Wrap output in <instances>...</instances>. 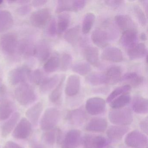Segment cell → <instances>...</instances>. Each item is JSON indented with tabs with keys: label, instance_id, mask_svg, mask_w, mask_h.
<instances>
[{
	"label": "cell",
	"instance_id": "cell-1",
	"mask_svg": "<svg viewBox=\"0 0 148 148\" xmlns=\"http://www.w3.org/2000/svg\"><path fill=\"white\" fill-rule=\"evenodd\" d=\"M18 41L17 35L13 33L5 34L0 37L1 50L10 59L16 60L19 58L18 52Z\"/></svg>",
	"mask_w": 148,
	"mask_h": 148
},
{
	"label": "cell",
	"instance_id": "cell-2",
	"mask_svg": "<svg viewBox=\"0 0 148 148\" xmlns=\"http://www.w3.org/2000/svg\"><path fill=\"white\" fill-rule=\"evenodd\" d=\"M15 98L21 105L28 106L35 102L37 95L34 89L26 83L19 85L14 92Z\"/></svg>",
	"mask_w": 148,
	"mask_h": 148
},
{
	"label": "cell",
	"instance_id": "cell-3",
	"mask_svg": "<svg viewBox=\"0 0 148 148\" xmlns=\"http://www.w3.org/2000/svg\"><path fill=\"white\" fill-rule=\"evenodd\" d=\"M111 123L116 125L126 126L131 124L133 121V114L130 108L113 109L108 115Z\"/></svg>",
	"mask_w": 148,
	"mask_h": 148
},
{
	"label": "cell",
	"instance_id": "cell-4",
	"mask_svg": "<svg viewBox=\"0 0 148 148\" xmlns=\"http://www.w3.org/2000/svg\"><path fill=\"white\" fill-rule=\"evenodd\" d=\"M60 112L54 107L47 108L45 111L40 123V129L46 131L54 129L59 122Z\"/></svg>",
	"mask_w": 148,
	"mask_h": 148
},
{
	"label": "cell",
	"instance_id": "cell-5",
	"mask_svg": "<svg viewBox=\"0 0 148 148\" xmlns=\"http://www.w3.org/2000/svg\"><path fill=\"white\" fill-rule=\"evenodd\" d=\"M125 143L130 148H145L148 144V138L145 134L136 130L127 134Z\"/></svg>",
	"mask_w": 148,
	"mask_h": 148
},
{
	"label": "cell",
	"instance_id": "cell-6",
	"mask_svg": "<svg viewBox=\"0 0 148 148\" xmlns=\"http://www.w3.org/2000/svg\"><path fill=\"white\" fill-rule=\"evenodd\" d=\"M31 70L26 66L16 67L10 71L8 76L9 83L13 85L25 83Z\"/></svg>",
	"mask_w": 148,
	"mask_h": 148
},
{
	"label": "cell",
	"instance_id": "cell-7",
	"mask_svg": "<svg viewBox=\"0 0 148 148\" xmlns=\"http://www.w3.org/2000/svg\"><path fill=\"white\" fill-rule=\"evenodd\" d=\"M82 133L79 130L72 129L68 131L63 139L62 148H78L82 143Z\"/></svg>",
	"mask_w": 148,
	"mask_h": 148
},
{
	"label": "cell",
	"instance_id": "cell-8",
	"mask_svg": "<svg viewBox=\"0 0 148 148\" xmlns=\"http://www.w3.org/2000/svg\"><path fill=\"white\" fill-rule=\"evenodd\" d=\"M106 107V101L100 97H92L86 101L85 109L90 115L97 116L104 112Z\"/></svg>",
	"mask_w": 148,
	"mask_h": 148
},
{
	"label": "cell",
	"instance_id": "cell-9",
	"mask_svg": "<svg viewBox=\"0 0 148 148\" xmlns=\"http://www.w3.org/2000/svg\"><path fill=\"white\" fill-rule=\"evenodd\" d=\"M51 13L50 9L43 8L34 12L30 16V22L35 27L41 28L50 21Z\"/></svg>",
	"mask_w": 148,
	"mask_h": 148
},
{
	"label": "cell",
	"instance_id": "cell-10",
	"mask_svg": "<svg viewBox=\"0 0 148 148\" xmlns=\"http://www.w3.org/2000/svg\"><path fill=\"white\" fill-rule=\"evenodd\" d=\"M32 131V124L26 118L23 117L19 121L13 131L12 136L16 139H26L30 136Z\"/></svg>",
	"mask_w": 148,
	"mask_h": 148
},
{
	"label": "cell",
	"instance_id": "cell-11",
	"mask_svg": "<svg viewBox=\"0 0 148 148\" xmlns=\"http://www.w3.org/2000/svg\"><path fill=\"white\" fill-rule=\"evenodd\" d=\"M83 141L85 148H104L108 144L104 137L94 134L86 135Z\"/></svg>",
	"mask_w": 148,
	"mask_h": 148
},
{
	"label": "cell",
	"instance_id": "cell-12",
	"mask_svg": "<svg viewBox=\"0 0 148 148\" xmlns=\"http://www.w3.org/2000/svg\"><path fill=\"white\" fill-rule=\"evenodd\" d=\"M51 53V46L46 40H40L35 45L34 55L40 62L47 60L50 57Z\"/></svg>",
	"mask_w": 148,
	"mask_h": 148
},
{
	"label": "cell",
	"instance_id": "cell-13",
	"mask_svg": "<svg viewBox=\"0 0 148 148\" xmlns=\"http://www.w3.org/2000/svg\"><path fill=\"white\" fill-rule=\"evenodd\" d=\"M43 110V103L39 102L34 104L26 112V118L32 125L36 127L38 125Z\"/></svg>",
	"mask_w": 148,
	"mask_h": 148
},
{
	"label": "cell",
	"instance_id": "cell-14",
	"mask_svg": "<svg viewBox=\"0 0 148 148\" xmlns=\"http://www.w3.org/2000/svg\"><path fill=\"white\" fill-rule=\"evenodd\" d=\"M34 50L35 45L30 39L23 38L19 40L18 52L19 57L29 58L34 56Z\"/></svg>",
	"mask_w": 148,
	"mask_h": 148
},
{
	"label": "cell",
	"instance_id": "cell-15",
	"mask_svg": "<svg viewBox=\"0 0 148 148\" xmlns=\"http://www.w3.org/2000/svg\"><path fill=\"white\" fill-rule=\"evenodd\" d=\"M111 37L106 30L97 28L92 32L91 39L97 46L103 48L108 45Z\"/></svg>",
	"mask_w": 148,
	"mask_h": 148
},
{
	"label": "cell",
	"instance_id": "cell-16",
	"mask_svg": "<svg viewBox=\"0 0 148 148\" xmlns=\"http://www.w3.org/2000/svg\"><path fill=\"white\" fill-rule=\"evenodd\" d=\"M86 118L84 110L82 108L69 111L66 115V119L71 124L79 126L84 123Z\"/></svg>",
	"mask_w": 148,
	"mask_h": 148
},
{
	"label": "cell",
	"instance_id": "cell-17",
	"mask_svg": "<svg viewBox=\"0 0 148 148\" xmlns=\"http://www.w3.org/2000/svg\"><path fill=\"white\" fill-rule=\"evenodd\" d=\"M20 113L15 112L1 125V136L3 138L7 137L14 130L16 125L19 121Z\"/></svg>",
	"mask_w": 148,
	"mask_h": 148
},
{
	"label": "cell",
	"instance_id": "cell-18",
	"mask_svg": "<svg viewBox=\"0 0 148 148\" xmlns=\"http://www.w3.org/2000/svg\"><path fill=\"white\" fill-rule=\"evenodd\" d=\"M101 58L104 60L110 62L118 63L123 60L122 51L117 47H109L103 52Z\"/></svg>",
	"mask_w": 148,
	"mask_h": 148
},
{
	"label": "cell",
	"instance_id": "cell-19",
	"mask_svg": "<svg viewBox=\"0 0 148 148\" xmlns=\"http://www.w3.org/2000/svg\"><path fill=\"white\" fill-rule=\"evenodd\" d=\"M14 105L13 102L7 98L0 100V121L7 120L13 114Z\"/></svg>",
	"mask_w": 148,
	"mask_h": 148
},
{
	"label": "cell",
	"instance_id": "cell-20",
	"mask_svg": "<svg viewBox=\"0 0 148 148\" xmlns=\"http://www.w3.org/2000/svg\"><path fill=\"white\" fill-rule=\"evenodd\" d=\"M107 125V121L105 119L93 118L87 123L85 126V130L88 131L103 132L106 130Z\"/></svg>",
	"mask_w": 148,
	"mask_h": 148
},
{
	"label": "cell",
	"instance_id": "cell-21",
	"mask_svg": "<svg viewBox=\"0 0 148 148\" xmlns=\"http://www.w3.org/2000/svg\"><path fill=\"white\" fill-rule=\"evenodd\" d=\"M129 127L126 126L112 125L106 131L107 136L112 141H120L129 131Z\"/></svg>",
	"mask_w": 148,
	"mask_h": 148
},
{
	"label": "cell",
	"instance_id": "cell-22",
	"mask_svg": "<svg viewBox=\"0 0 148 148\" xmlns=\"http://www.w3.org/2000/svg\"><path fill=\"white\" fill-rule=\"evenodd\" d=\"M80 79L79 76L71 75L68 77L65 87V93L69 97L75 96L80 89Z\"/></svg>",
	"mask_w": 148,
	"mask_h": 148
},
{
	"label": "cell",
	"instance_id": "cell-23",
	"mask_svg": "<svg viewBox=\"0 0 148 148\" xmlns=\"http://www.w3.org/2000/svg\"><path fill=\"white\" fill-rule=\"evenodd\" d=\"M137 41V33L136 30L124 31L120 39V42L122 45L128 49L136 45Z\"/></svg>",
	"mask_w": 148,
	"mask_h": 148
},
{
	"label": "cell",
	"instance_id": "cell-24",
	"mask_svg": "<svg viewBox=\"0 0 148 148\" xmlns=\"http://www.w3.org/2000/svg\"><path fill=\"white\" fill-rule=\"evenodd\" d=\"M106 84L113 85L118 83L121 79L122 70L118 66L110 67L105 73Z\"/></svg>",
	"mask_w": 148,
	"mask_h": 148
},
{
	"label": "cell",
	"instance_id": "cell-25",
	"mask_svg": "<svg viewBox=\"0 0 148 148\" xmlns=\"http://www.w3.org/2000/svg\"><path fill=\"white\" fill-rule=\"evenodd\" d=\"M14 25L12 14L7 10L0 11V33L8 31Z\"/></svg>",
	"mask_w": 148,
	"mask_h": 148
},
{
	"label": "cell",
	"instance_id": "cell-26",
	"mask_svg": "<svg viewBox=\"0 0 148 148\" xmlns=\"http://www.w3.org/2000/svg\"><path fill=\"white\" fill-rule=\"evenodd\" d=\"M132 108L133 110L138 114H147L148 111V100L141 96H136L132 100Z\"/></svg>",
	"mask_w": 148,
	"mask_h": 148
},
{
	"label": "cell",
	"instance_id": "cell-27",
	"mask_svg": "<svg viewBox=\"0 0 148 148\" xmlns=\"http://www.w3.org/2000/svg\"><path fill=\"white\" fill-rule=\"evenodd\" d=\"M115 20L118 27L124 32L127 30H136L135 23L128 15H117L115 17Z\"/></svg>",
	"mask_w": 148,
	"mask_h": 148
},
{
	"label": "cell",
	"instance_id": "cell-28",
	"mask_svg": "<svg viewBox=\"0 0 148 148\" xmlns=\"http://www.w3.org/2000/svg\"><path fill=\"white\" fill-rule=\"evenodd\" d=\"M146 46L143 43L136 44L128 50V55L131 60L139 59L147 55Z\"/></svg>",
	"mask_w": 148,
	"mask_h": 148
},
{
	"label": "cell",
	"instance_id": "cell-29",
	"mask_svg": "<svg viewBox=\"0 0 148 148\" xmlns=\"http://www.w3.org/2000/svg\"><path fill=\"white\" fill-rule=\"evenodd\" d=\"M59 77L55 75L50 77H46L40 85V90L42 93H46L51 90L59 82Z\"/></svg>",
	"mask_w": 148,
	"mask_h": 148
},
{
	"label": "cell",
	"instance_id": "cell-30",
	"mask_svg": "<svg viewBox=\"0 0 148 148\" xmlns=\"http://www.w3.org/2000/svg\"><path fill=\"white\" fill-rule=\"evenodd\" d=\"M85 57L90 64L97 66L99 64V53L98 49L94 47H87L84 51Z\"/></svg>",
	"mask_w": 148,
	"mask_h": 148
},
{
	"label": "cell",
	"instance_id": "cell-31",
	"mask_svg": "<svg viewBox=\"0 0 148 148\" xmlns=\"http://www.w3.org/2000/svg\"><path fill=\"white\" fill-rule=\"evenodd\" d=\"M60 58L58 54L54 53L47 59L44 65V69L47 73H53L57 71L60 66Z\"/></svg>",
	"mask_w": 148,
	"mask_h": 148
},
{
	"label": "cell",
	"instance_id": "cell-32",
	"mask_svg": "<svg viewBox=\"0 0 148 148\" xmlns=\"http://www.w3.org/2000/svg\"><path fill=\"white\" fill-rule=\"evenodd\" d=\"M64 12H77L75 7V1H58L57 3L56 12L57 13H60Z\"/></svg>",
	"mask_w": 148,
	"mask_h": 148
},
{
	"label": "cell",
	"instance_id": "cell-33",
	"mask_svg": "<svg viewBox=\"0 0 148 148\" xmlns=\"http://www.w3.org/2000/svg\"><path fill=\"white\" fill-rule=\"evenodd\" d=\"M130 100V96L129 93H124L112 100L110 103V106L113 109H122L128 105Z\"/></svg>",
	"mask_w": 148,
	"mask_h": 148
},
{
	"label": "cell",
	"instance_id": "cell-34",
	"mask_svg": "<svg viewBox=\"0 0 148 148\" xmlns=\"http://www.w3.org/2000/svg\"><path fill=\"white\" fill-rule=\"evenodd\" d=\"M122 80L124 82H128L133 87H137L143 83L144 78L136 73L129 72L123 76Z\"/></svg>",
	"mask_w": 148,
	"mask_h": 148
},
{
	"label": "cell",
	"instance_id": "cell-35",
	"mask_svg": "<svg viewBox=\"0 0 148 148\" xmlns=\"http://www.w3.org/2000/svg\"><path fill=\"white\" fill-rule=\"evenodd\" d=\"M65 79V76L64 75L61 77V79L60 80L58 84L56 86L54 90L49 95V99L52 103H57L61 98Z\"/></svg>",
	"mask_w": 148,
	"mask_h": 148
},
{
	"label": "cell",
	"instance_id": "cell-36",
	"mask_svg": "<svg viewBox=\"0 0 148 148\" xmlns=\"http://www.w3.org/2000/svg\"><path fill=\"white\" fill-rule=\"evenodd\" d=\"M71 21V16L67 13L62 14L59 16L57 23V33L62 34L67 29Z\"/></svg>",
	"mask_w": 148,
	"mask_h": 148
},
{
	"label": "cell",
	"instance_id": "cell-37",
	"mask_svg": "<svg viewBox=\"0 0 148 148\" xmlns=\"http://www.w3.org/2000/svg\"><path fill=\"white\" fill-rule=\"evenodd\" d=\"M80 27L76 26L68 30L64 35L65 40L69 44L74 45L77 43L79 38Z\"/></svg>",
	"mask_w": 148,
	"mask_h": 148
},
{
	"label": "cell",
	"instance_id": "cell-38",
	"mask_svg": "<svg viewBox=\"0 0 148 148\" xmlns=\"http://www.w3.org/2000/svg\"><path fill=\"white\" fill-rule=\"evenodd\" d=\"M91 67L88 63L79 62L75 63L72 66V71L81 76H84L90 72Z\"/></svg>",
	"mask_w": 148,
	"mask_h": 148
},
{
	"label": "cell",
	"instance_id": "cell-39",
	"mask_svg": "<svg viewBox=\"0 0 148 148\" xmlns=\"http://www.w3.org/2000/svg\"><path fill=\"white\" fill-rule=\"evenodd\" d=\"M130 90L131 86L128 84L117 87L109 95L106 99V102L107 103H110L112 100L120 95L124 93H129Z\"/></svg>",
	"mask_w": 148,
	"mask_h": 148
},
{
	"label": "cell",
	"instance_id": "cell-40",
	"mask_svg": "<svg viewBox=\"0 0 148 148\" xmlns=\"http://www.w3.org/2000/svg\"><path fill=\"white\" fill-rule=\"evenodd\" d=\"M86 80L92 85H100L105 84V76L103 73H93L86 77Z\"/></svg>",
	"mask_w": 148,
	"mask_h": 148
},
{
	"label": "cell",
	"instance_id": "cell-41",
	"mask_svg": "<svg viewBox=\"0 0 148 148\" xmlns=\"http://www.w3.org/2000/svg\"><path fill=\"white\" fill-rule=\"evenodd\" d=\"M95 16L91 13L86 14L83 20L82 32L84 34H87L90 31L94 21Z\"/></svg>",
	"mask_w": 148,
	"mask_h": 148
},
{
	"label": "cell",
	"instance_id": "cell-42",
	"mask_svg": "<svg viewBox=\"0 0 148 148\" xmlns=\"http://www.w3.org/2000/svg\"><path fill=\"white\" fill-rule=\"evenodd\" d=\"M45 78L43 72L40 69L31 71L28 76L31 83L37 85H40Z\"/></svg>",
	"mask_w": 148,
	"mask_h": 148
},
{
	"label": "cell",
	"instance_id": "cell-43",
	"mask_svg": "<svg viewBox=\"0 0 148 148\" xmlns=\"http://www.w3.org/2000/svg\"><path fill=\"white\" fill-rule=\"evenodd\" d=\"M42 138L48 145H53L57 141V129L45 131L42 136Z\"/></svg>",
	"mask_w": 148,
	"mask_h": 148
},
{
	"label": "cell",
	"instance_id": "cell-44",
	"mask_svg": "<svg viewBox=\"0 0 148 148\" xmlns=\"http://www.w3.org/2000/svg\"><path fill=\"white\" fill-rule=\"evenodd\" d=\"M72 61V58L71 54L66 53H63L60 60V66L61 71H67L71 66Z\"/></svg>",
	"mask_w": 148,
	"mask_h": 148
},
{
	"label": "cell",
	"instance_id": "cell-45",
	"mask_svg": "<svg viewBox=\"0 0 148 148\" xmlns=\"http://www.w3.org/2000/svg\"><path fill=\"white\" fill-rule=\"evenodd\" d=\"M134 11L139 23L143 26L145 27L147 24V19L143 11L138 5L134 6Z\"/></svg>",
	"mask_w": 148,
	"mask_h": 148
},
{
	"label": "cell",
	"instance_id": "cell-46",
	"mask_svg": "<svg viewBox=\"0 0 148 148\" xmlns=\"http://www.w3.org/2000/svg\"><path fill=\"white\" fill-rule=\"evenodd\" d=\"M47 33L48 35L51 37H54L57 33V22L54 18L51 19L49 21Z\"/></svg>",
	"mask_w": 148,
	"mask_h": 148
},
{
	"label": "cell",
	"instance_id": "cell-47",
	"mask_svg": "<svg viewBox=\"0 0 148 148\" xmlns=\"http://www.w3.org/2000/svg\"><path fill=\"white\" fill-rule=\"evenodd\" d=\"M106 5L112 8L113 9H118L123 6L124 3V1H105Z\"/></svg>",
	"mask_w": 148,
	"mask_h": 148
},
{
	"label": "cell",
	"instance_id": "cell-48",
	"mask_svg": "<svg viewBox=\"0 0 148 148\" xmlns=\"http://www.w3.org/2000/svg\"><path fill=\"white\" fill-rule=\"evenodd\" d=\"M30 6L25 5L20 7L17 10V13L20 15H25L29 13L31 11Z\"/></svg>",
	"mask_w": 148,
	"mask_h": 148
},
{
	"label": "cell",
	"instance_id": "cell-49",
	"mask_svg": "<svg viewBox=\"0 0 148 148\" xmlns=\"http://www.w3.org/2000/svg\"><path fill=\"white\" fill-rule=\"evenodd\" d=\"M139 127L142 131L145 134H148V119L147 117L141 121L139 123Z\"/></svg>",
	"mask_w": 148,
	"mask_h": 148
},
{
	"label": "cell",
	"instance_id": "cell-50",
	"mask_svg": "<svg viewBox=\"0 0 148 148\" xmlns=\"http://www.w3.org/2000/svg\"><path fill=\"white\" fill-rule=\"evenodd\" d=\"M47 1L45 0H34L32 1V5L35 7L42 6L46 4Z\"/></svg>",
	"mask_w": 148,
	"mask_h": 148
},
{
	"label": "cell",
	"instance_id": "cell-51",
	"mask_svg": "<svg viewBox=\"0 0 148 148\" xmlns=\"http://www.w3.org/2000/svg\"><path fill=\"white\" fill-rule=\"evenodd\" d=\"M5 146L8 148H24L15 142L9 141L6 143Z\"/></svg>",
	"mask_w": 148,
	"mask_h": 148
},
{
	"label": "cell",
	"instance_id": "cell-52",
	"mask_svg": "<svg viewBox=\"0 0 148 148\" xmlns=\"http://www.w3.org/2000/svg\"><path fill=\"white\" fill-rule=\"evenodd\" d=\"M30 148H44L43 145L39 143L32 141L30 143Z\"/></svg>",
	"mask_w": 148,
	"mask_h": 148
},
{
	"label": "cell",
	"instance_id": "cell-53",
	"mask_svg": "<svg viewBox=\"0 0 148 148\" xmlns=\"http://www.w3.org/2000/svg\"><path fill=\"white\" fill-rule=\"evenodd\" d=\"M6 89L5 86L3 84L2 79L0 78V93L4 94L5 92Z\"/></svg>",
	"mask_w": 148,
	"mask_h": 148
},
{
	"label": "cell",
	"instance_id": "cell-54",
	"mask_svg": "<svg viewBox=\"0 0 148 148\" xmlns=\"http://www.w3.org/2000/svg\"><path fill=\"white\" fill-rule=\"evenodd\" d=\"M141 2L143 4L144 7L145 8V11L146 12V14H147V11H148V1H141Z\"/></svg>",
	"mask_w": 148,
	"mask_h": 148
},
{
	"label": "cell",
	"instance_id": "cell-55",
	"mask_svg": "<svg viewBox=\"0 0 148 148\" xmlns=\"http://www.w3.org/2000/svg\"><path fill=\"white\" fill-rule=\"evenodd\" d=\"M140 38L143 40H145L147 39V37L144 33L141 34V35H140Z\"/></svg>",
	"mask_w": 148,
	"mask_h": 148
},
{
	"label": "cell",
	"instance_id": "cell-56",
	"mask_svg": "<svg viewBox=\"0 0 148 148\" xmlns=\"http://www.w3.org/2000/svg\"><path fill=\"white\" fill-rule=\"evenodd\" d=\"M120 148H130V147H125V146H122V147H120Z\"/></svg>",
	"mask_w": 148,
	"mask_h": 148
},
{
	"label": "cell",
	"instance_id": "cell-57",
	"mask_svg": "<svg viewBox=\"0 0 148 148\" xmlns=\"http://www.w3.org/2000/svg\"><path fill=\"white\" fill-rule=\"evenodd\" d=\"M115 148L114 147H113V146H109V147H107V148Z\"/></svg>",
	"mask_w": 148,
	"mask_h": 148
},
{
	"label": "cell",
	"instance_id": "cell-58",
	"mask_svg": "<svg viewBox=\"0 0 148 148\" xmlns=\"http://www.w3.org/2000/svg\"><path fill=\"white\" fill-rule=\"evenodd\" d=\"M2 2H3V1H0V5L2 4Z\"/></svg>",
	"mask_w": 148,
	"mask_h": 148
},
{
	"label": "cell",
	"instance_id": "cell-59",
	"mask_svg": "<svg viewBox=\"0 0 148 148\" xmlns=\"http://www.w3.org/2000/svg\"><path fill=\"white\" fill-rule=\"evenodd\" d=\"M3 148H7V147H6V146H5H5H4V147H3Z\"/></svg>",
	"mask_w": 148,
	"mask_h": 148
},
{
	"label": "cell",
	"instance_id": "cell-60",
	"mask_svg": "<svg viewBox=\"0 0 148 148\" xmlns=\"http://www.w3.org/2000/svg\"><path fill=\"white\" fill-rule=\"evenodd\" d=\"M147 148V147H146V148Z\"/></svg>",
	"mask_w": 148,
	"mask_h": 148
},
{
	"label": "cell",
	"instance_id": "cell-61",
	"mask_svg": "<svg viewBox=\"0 0 148 148\" xmlns=\"http://www.w3.org/2000/svg\"><path fill=\"white\" fill-rule=\"evenodd\" d=\"M0 148H1V146H0Z\"/></svg>",
	"mask_w": 148,
	"mask_h": 148
}]
</instances>
